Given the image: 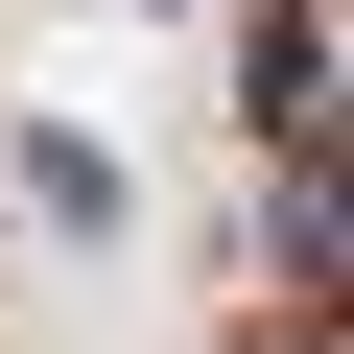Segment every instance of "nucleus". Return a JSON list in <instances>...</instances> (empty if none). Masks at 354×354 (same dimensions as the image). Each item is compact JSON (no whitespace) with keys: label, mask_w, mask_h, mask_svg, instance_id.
<instances>
[{"label":"nucleus","mask_w":354,"mask_h":354,"mask_svg":"<svg viewBox=\"0 0 354 354\" xmlns=\"http://www.w3.org/2000/svg\"><path fill=\"white\" fill-rule=\"evenodd\" d=\"M24 213H48V236H118V142L48 118V142H24Z\"/></svg>","instance_id":"nucleus-1"}]
</instances>
